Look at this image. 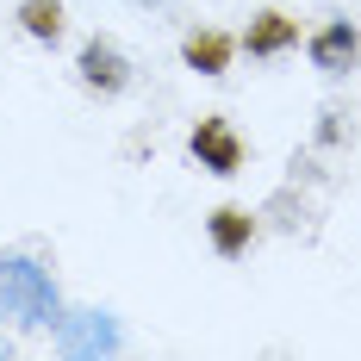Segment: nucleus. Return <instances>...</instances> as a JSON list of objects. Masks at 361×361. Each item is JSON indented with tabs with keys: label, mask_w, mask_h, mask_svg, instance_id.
<instances>
[{
	"label": "nucleus",
	"mask_w": 361,
	"mask_h": 361,
	"mask_svg": "<svg viewBox=\"0 0 361 361\" xmlns=\"http://www.w3.org/2000/svg\"><path fill=\"white\" fill-rule=\"evenodd\" d=\"M63 318V287H56V268L37 250H0V324L37 336Z\"/></svg>",
	"instance_id": "nucleus-1"
},
{
	"label": "nucleus",
	"mask_w": 361,
	"mask_h": 361,
	"mask_svg": "<svg viewBox=\"0 0 361 361\" xmlns=\"http://www.w3.org/2000/svg\"><path fill=\"white\" fill-rule=\"evenodd\" d=\"M50 343L69 361H100L125 349V324L112 305H63V318L50 324Z\"/></svg>",
	"instance_id": "nucleus-2"
},
{
	"label": "nucleus",
	"mask_w": 361,
	"mask_h": 361,
	"mask_svg": "<svg viewBox=\"0 0 361 361\" xmlns=\"http://www.w3.org/2000/svg\"><path fill=\"white\" fill-rule=\"evenodd\" d=\"M75 81L94 100H125L131 81H137V63L125 56V44L112 32H94V37H81V50H75Z\"/></svg>",
	"instance_id": "nucleus-3"
},
{
	"label": "nucleus",
	"mask_w": 361,
	"mask_h": 361,
	"mask_svg": "<svg viewBox=\"0 0 361 361\" xmlns=\"http://www.w3.org/2000/svg\"><path fill=\"white\" fill-rule=\"evenodd\" d=\"M187 156H193V169L212 180H237L250 169V137L224 118V112H200V125L187 131Z\"/></svg>",
	"instance_id": "nucleus-4"
},
{
	"label": "nucleus",
	"mask_w": 361,
	"mask_h": 361,
	"mask_svg": "<svg viewBox=\"0 0 361 361\" xmlns=\"http://www.w3.org/2000/svg\"><path fill=\"white\" fill-rule=\"evenodd\" d=\"M305 63L324 81H349L361 69V25L355 19H324L318 32L305 37Z\"/></svg>",
	"instance_id": "nucleus-5"
},
{
	"label": "nucleus",
	"mask_w": 361,
	"mask_h": 361,
	"mask_svg": "<svg viewBox=\"0 0 361 361\" xmlns=\"http://www.w3.org/2000/svg\"><path fill=\"white\" fill-rule=\"evenodd\" d=\"M206 243H212L218 262H243V255L262 243V212L255 206H237V200H224L206 212Z\"/></svg>",
	"instance_id": "nucleus-6"
},
{
	"label": "nucleus",
	"mask_w": 361,
	"mask_h": 361,
	"mask_svg": "<svg viewBox=\"0 0 361 361\" xmlns=\"http://www.w3.org/2000/svg\"><path fill=\"white\" fill-rule=\"evenodd\" d=\"M237 50H243L250 63H281V56H293V50H299V19H293V13H281V6L268 0L250 25H243Z\"/></svg>",
	"instance_id": "nucleus-7"
},
{
	"label": "nucleus",
	"mask_w": 361,
	"mask_h": 361,
	"mask_svg": "<svg viewBox=\"0 0 361 361\" xmlns=\"http://www.w3.org/2000/svg\"><path fill=\"white\" fill-rule=\"evenodd\" d=\"M231 63H237V37L231 32H218V25H187L180 32V69L218 81V75H231Z\"/></svg>",
	"instance_id": "nucleus-8"
},
{
	"label": "nucleus",
	"mask_w": 361,
	"mask_h": 361,
	"mask_svg": "<svg viewBox=\"0 0 361 361\" xmlns=\"http://www.w3.org/2000/svg\"><path fill=\"white\" fill-rule=\"evenodd\" d=\"M13 19H19V32L32 37V44H44V50H56V44L69 37V6H63V0H19Z\"/></svg>",
	"instance_id": "nucleus-9"
},
{
	"label": "nucleus",
	"mask_w": 361,
	"mask_h": 361,
	"mask_svg": "<svg viewBox=\"0 0 361 361\" xmlns=\"http://www.w3.org/2000/svg\"><path fill=\"white\" fill-rule=\"evenodd\" d=\"M318 144H324V149L355 144V125H349V112H343V106H324V112H318Z\"/></svg>",
	"instance_id": "nucleus-10"
},
{
	"label": "nucleus",
	"mask_w": 361,
	"mask_h": 361,
	"mask_svg": "<svg viewBox=\"0 0 361 361\" xmlns=\"http://www.w3.org/2000/svg\"><path fill=\"white\" fill-rule=\"evenodd\" d=\"M131 6H137V13H149V19H169L180 0H131Z\"/></svg>",
	"instance_id": "nucleus-11"
},
{
	"label": "nucleus",
	"mask_w": 361,
	"mask_h": 361,
	"mask_svg": "<svg viewBox=\"0 0 361 361\" xmlns=\"http://www.w3.org/2000/svg\"><path fill=\"white\" fill-rule=\"evenodd\" d=\"M13 349H19V343H13V336H6V324H0V361L13 355Z\"/></svg>",
	"instance_id": "nucleus-12"
}]
</instances>
